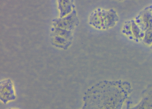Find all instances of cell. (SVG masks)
Here are the masks:
<instances>
[{
  "label": "cell",
  "mask_w": 152,
  "mask_h": 109,
  "mask_svg": "<svg viewBox=\"0 0 152 109\" xmlns=\"http://www.w3.org/2000/svg\"><path fill=\"white\" fill-rule=\"evenodd\" d=\"M119 18L113 9L108 10L98 9L92 12L89 17V23L95 28L107 29L114 26Z\"/></svg>",
  "instance_id": "6da1fadb"
},
{
  "label": "cell",
  "mask_w": 152,
  "mask_h": 109,
  "mask_svg": "<svg viewBox=\"0 0 152 109\" xmlns=\"http://www.w3.org/2000/svg\"><path fill=\"white\" fill-rule=\"evenodd\" d=\"M52 21L54 27L72 31L79 23L76 11L75 9L70 14L65 17L54 19Z\"/></svg>",
  "instance_id": "7a4b0ae2"
},
{
  "label": "cell",
  "mask_w": 152,
  "mask_h": 109,
  "mask_svg": "<svg viewBox=\"0 0 152 109\" xmlns=\"http://www.w3.org/2000/svg\"><path fill=\"white\" fill-rule=\"evenodd\" d=\"M152 6L143 10L134 20L141 30L145 32L147 30L152 29Z\"/></svg>",
  "instance_id": "3957f363"
},
{
  "label": "cell",
  "mask_w": 152,
  "mask_h": 109,
  "mask_svg": "<svg viewBox=\"0 0 152 109\" xmlns=\"http://www.w3.org/2000/svg\"><path fill=\"white\" fill-rule=\"evenodd\" d=\"M0 98L4 104L16 98L13 83L9 79H4L0 82Z\"/></svg>",
  "instance_id": "277c9868"
},
{
  "label": "cell",
  "mask_w": 152,
  "mask_h": 109,
  "mask_svg": "<svg viewBox=\"0 0 152 109\" xmlns=\"http://www.w3.org/2000/svg\"><path fill=\"white\" fill-rule=\"evenodd\" d=\"M58 1L60 18L69 14L75 9V5L73 0H58Z\"/></svg>",
  "instance_id": "5b68a950"
},
{
  "label": "cell",
  "mask_w": 152,
  "mask_h": 109,
  "mask_svg": "<svg viewBox=\"0 0 152 109\" xmlns=\"http://www.w3.org/2000/svg\"><path fill=\"white\" fill-rule=\"evenodd\" d=\"M52 36H58L64 38L71 41L72 39V31L60 28L54 27L52 28Z\"/></svg>",
  "instance_id": "8992f818"
},
{
  "label": "cell",
  "mask_w": 152,
  "mask_h": 109,
  "mask_svg": "<svg viewBox=\"0 0 152 109\" xmlns=\"http://www.w3.org/2000/svg\"><path fill=\"white\" fill-rule=\"evenodd\" d=\"M51 41L53 45L64 49H66L71 42L70 41L58 36H52Z\"/></svg>",
  "instance_id": "52a82bcc"
},
{
  "label": "cell",
  "mask_w": 152,
  "mask_h": 109,
  "mask_svg": "<svg viewBox=\"0 0 152 109\" xmlns=\"http://www.w3.org/2000/svg\"><path fill=\"white\" fill-rule=\"evenodd\" d=\"M131 30L135 39L138 40L142 38H143L144 32L141 30L134 20H131Z\"/></svg>",
  "instance_id": "ba28073f"
},
{
  "label": "cell",
  "mask_w": 152,
  "mask_h": 109,
  "mask_svg": "<svg viewBox=\"0 0 152 109\" xmlns=\"http://www.w3.org/2000/svg\"><path fill=\"white\" fill-rule=\"evenodd\" d=\"M123 32L131 39H135L131 30V20L125 22L123 27Z\"/></svg>",
  "instance_id": "9c48e42d"
},
{
  "label": "cell",
  "mask_w": 152,
  "mask_h": 109,
  "mask_svg": "<svg viewBox=\"0 0 152 109\" xmlns=\"http://www.w3.org/2000/svg\"><path fill=\"white\" fill-rule=\"evenodd\" d=\"M144 41L148 44H152V29L146 31L143 38Z\"/></svg>",
  "instance_id": "30bf717a"
},
{
  "label": "cell",
  "mask_w": 152,
  "mask_h": 109,
  "mask_svg": "<svg viewBox=\"0 0 152 109\" xmlns=\"http://www.w3.org/2000/svg\"><path fill=\"white\" fill-rule=\"evenodd\" d=\"M151 48H152V46H151Z\"/></svg>",
  "instance_id": "8fae6325"
},
{
  "label": "cell",
  "mask_w": 152,
  "mask_h": 109,
  "mask_svg": "<svg viewBox=\"0 0 152 109\" xmlns=\"http://www.w3.org/2000/svg\"></svg>",
  "instance_id": "7c38bea8"
}]
</instances>
